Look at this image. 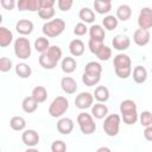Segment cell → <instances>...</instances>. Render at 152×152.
Listing matches in <instances>:
<instances>
[{"mask_svg":"<svg viewBox=\"0 0 152 152\" xmlns=\"http://www.w3.org/2000/svg\"><path fill=\"white\" fill-rule=\"evenodd\" d=\"M17 7L19 11L38 12L42 8V4L40 0H18Z\"/></svg>","mask_w":152,"mask_h":152,"instance_id":"cell-11","label":"cell"},{"mask_svg":"<svg viewBox=\"0 0 152 152\" xmlns=\"http://www.w3.org/2000/svg\"><path fill=\"white\" fill-rule=\"evenodd\" d=\"M57 129L61 134L68 135L74 129V121L70 118H61L57 121Z\"/></svg>","mask_w":152,"mask_h":152,"instance_id":"cell-15","label":"cell"},{"mask_svg":"<svg viewBox=\"0 0 152 152\" xmlns=\"http://www.w3.org/2000/svg\"><path fill=\"white\" fill-rule=\"evenodd\" d=\"M140 124L144 127H147L150 125H152V113H150L148 110H145L140 114Z\"/></svg>","mask_w":152,"mask_h":152,"instance_id":"cell-39","label":"cell"},{"mask_svg":"<svg viewBox=\"0 0 152 152\" xmlns=\"http://www.w3.org/2000/svg\"><path fill=\"white\" fill-rule=\"evenodd\" d=\"M64 30H65V23L63 19H59V18L45 23L43 25V28H42L44 36L50 37V38L58 37L59 34L63 33Z\"/></svg>","mask_w":152,"mask_h":152,"instance_id":"cell-4","label":"cell"},{"mask_svg":"<svg viewBox=\"0 0 152 152\" xmlns=\"http://www.w3.org/2000/svg\"><path fill=\"white\" fill-rule=\"evenodd\" d=\"M11 68H12V61L7 57H1L0 58V71L7 72L11 70Z\"/></svg>","mask_w":152,"mask_h":152,"instance_id":"cell-40","label":"cell"},{"mask_svg":"<svg viewBox=\"0 0 152 152\" xmlns=\"http://www.w3.org/2000/svg\"><path fill=\"white\" fill-rule=\"evenodd\" d=\"M57 4H58V8H59L61 11L66 12V11H69V10L72 7L74 0H58Z\"/></svg>","mask_w":152,"mask_h":152,"instance_id":"cell-42","label":"cell"},{"mask_svg":"<svg viewBox=\"0 0 152 152\" xmlns=\"http://www.w3.org/2000/svg\"><path fill=\"white\" fill-rule=\"evenodd\" d=\"M97 151H99V152H101V151H110V150H109L108 147H100Z\"/></svg>","mask_w":152,"mask_h":152,"instance_id":"cell-47","label":"cell"},{"mask_svg":"<svg viewBox=\"0 0 152 152\" xmlns=\"http://www.w3.org/2000/svg\"><path fill=\"white\" fill-rule=\"evenodd\" d=\"M49 48H50V43H49V39H48V38H45V37H38V38L34 40V49H36L38 52L43 53V52H45Z\"/></svg>","mask_w":152,"mask_h":152,"instance_id":"cell-32","label":"cell"},{"mask_svg":"<svg viewBox=\"0 0 152 152\" xmlns=\"http://www.w3.org/2000/svg\"><path fill=\"white\" fill-rule=\"evenodd\" d=\"M69 51L72 56L78 57L84 53V44L81 39H74L69 44Z\"/></svg>","mask_w":152,"mask_h":152,"instance_id":"cell-18","label":"cell"},{"mask_svg":"<svg viewBox=\"0 0 152 152\" xmlns=\"http://www.w3.org/2000/svg\"><path fill=\"white\" fill-rule=\"evenodd\" d=\"M62 57V50L57 45L50 46L45 52H43L39 57V64L44 69H53Z\"/></svg>","mask_w":152,"mask_h":152,"instance_id":"cell-1","label":"cell"},{"mask_svg":"<svg viewBox=\"0 0 152 152\" xmlns=\"http://www.w3.org/2000/svg\"><path fill=\"white\" fill-rule=\"evenodd\" d=\"M120 113L126 125H133L138 120L137 104L133 100H124L120 103Z\"/></svg>","mask_w":152,"mask_h":152,"instance_id":"cell-3","label":"cell"},{"mask_svg":"<svg viewBox=\"0 0 152 152\" xmlns=\"http://www.w3.org/2000/svg\"><path fill=\"white\" fill-rule=\"evenodd\" d=\"M94 10L99 14H106L112 10V4L110 2L100 1V0H95L94 1Z\"/></svg>","mask_w":152,"mask_h":152,"instance_id":"cell-31","label":"cell"},{"mask_svg":"<svg viewBox=\"0 0 152 152\" xmlns=\"http://www.w3.org/2000/svg\"><path fill=\"white\" fill-rule=\"evenodd\" d=\"M0 4L7 11H12L15 7V5H17L15 4V0H0Z\"/></svg>","mask_w":152,"mask_h":152,"instance_id":"cell-44","label":"cell"},{"mask_svg":"<svg viewBox=\"0 0 152 152\" xmlns=\"http://www.w3.org/2000/svg\"><path fill=\"white\" fill-rule=\"evenodd\" d=\"M14 53L20 59H27L31 56V44L25 37H19L14 42Z\"/></svg>","mask_w":152,"mask_h":152,"instance_id":"cell-7","label":"cell"},{"mask_svg":"<svg viewBox=\"0 0 152 152\" xmlns=\"http://www.w3.org/2000/svg\"><path fill=\"white\" fill-rule=\"evenodd\" d=\"M61 87H62V89H63L64 93H66V94H74L77 90V82L72 77L65 76V77H63L61 80Z\"/></svg>","mask_w":152,"mask_h":152,"instance_id":"cell-17","label":"cell"},{"mask_svg":"<svg viewBox=\"0 0 152 152\" xmlns=\"http://www.w3.org/2000/svg\"><path fill=\"white\" fill-rule=\"evenodd\" d=\"M147 78V70L141 66V65H137L134 69H133V80L135 83H144Z\"/></svg>","mask_w":152,"mask_h":152,"instance_id":"cell-21","label":"cell"},{"mask_svg":"<svg viewBox=\"0 0 152 152\" xmlns=\"http://www.w3.org/2000/svg\"><path fill=\"white\" fill-rule=\"evenodd\" d=\"M15 74L20 77V78H27L31 76L32 74V70H31V66L26 63H18L15 65Z\"/></svg>","mask_w":152,"mask_h":152,"instance_id":"cell-27","label":"cell"},{"mask_svg":"<svg viewBox=\"0 0 152 152\" xmlns=\"http://www.w3.org/2000/svg\"><path fill=\"white\" fill-rule=\"evenodd\" d=\"M10 126L14 131H23L26 126V121L23 116H13L10 121Z\"/></svg>","mask_w":152,"mask_h":152,"instance_id":"cell-33","label":"cell"},{"mask_svg":"<svg viewBox=\"0 0 152 152\" xmlns=\"http://www.w3.org/2000/svg\"><path fill=\"white\" fill-rule=\"evenodd\" d=\"M94 101V95H91L88 91H82L80 93L76 99H75V106L78 109H87L89 107H91Z\"/></svg>","mask_w":152,"mask_h":152,"instance_id":"cell-10","label":"cell"},{"mask_svg":"<svg viewBox=\"0 0 152 152\" xmlns=\"http://www.w3.org/2000/svg\"><path fill=\"white\" fill-rule=\"evenodd\" d=\"M23 142L28 147H34L39 142V134L34 129H26L21 134Z\"/></svg>","mask_w":152,"mask_h":152,"instance_id":"cell-12","label":"cell"},{"mask_svg":"<svg viewBox=\"0 0 152 152\" xmlns=\"http://www.w3.org/2000/svg\"><path fill=\"white\" fill-rule=\"evenodd\" d=\"M77 124L80 126L81 132L83 134H87V135L94 133L96 129V124H95L93 116L88 113H84V112H82L77 115Z\"/></svg>","mask_w":152,"mask_h":152,"instance_id":"cell-6","label":"cell"},{"mask_svg":"<svg viewBox=\"0 0 152 152\" xmlns=\"http://www.w3.org/2000/svg\"><path fill=\"white\" fill-rule=\"evenodd\" d=\"M87 31H88V28H87L86 24H83V23H78L74 27V33L76 36H84L87 33Z\"/></svg>","mask_w":152,"mask_h":152,"instance_id":"cell-43","label":"cell"},{"mask_svg":"<svg viewBox=\"0 0 152 152\" xmlns=\"http://www.w3.org/2000/svg\"><path fill=\"white\" fill-rule=\"evenodd\" d=\"M114 69L116 76L120 78H127L131 76L132 72V61L125 53H119L114 57Z\"/></svg>","mask_w":152,"mask_h":152,"instance_id":"cell-2","label":"cell"},{"mask_svg":"<svg viewBox=\"0 0 152 152\" xmlns=\"http://www.w3.org/2000/svg\"><path fill=\"white\" fill-rule=\"evenodd\" d=\"M31 95L33 96V99H34L38 103H42V102H44V101L46 100V97H48V90H46L45 87H43V86H37V87L33 88Z\"/></svg>","mask_w":152,"mask_h":152,"instance_id":"cell-24","label":"cell"},{"mask_svg":"<svg viewBox=\"0 0 152 152\" xmlns=\"http://www.w3.org/2000/svg\"><path fill=\"white\" fill-rule=\"evenodd\" d=\"M132 15V10L128 5H120L116 8V18L121 21H126L131 18Z\"/></svg>","mask_w":152,"mask_h":152,"instance_id":"cell-25","label":"cell"},{"mask_svg":"<svg viewBox=\"0 0 152 152\" xmlns=\"http://www.w3.org/2000/svg\"><path fill=\"white\" fill-rule=\"evenodd\" d=\"M15 30L21 36H27V34H31L32 31H33V23L31 20H27V19H21L15 25Z\"/></svg>","mask_w":152,"mask_h":152,"instance_id":"cell-16","label":"cell"},{"mask_svg":"<svg viewBox=\"0 0 152 152\" xmlns=\"http://www.w3.org/2000/svg\"><path fill=\"white\" fill-rule=\"evenodd\" d=\"M84 72L101 75V72H102V66H101V64L97 63V62H89V63H87L86 66H84Z\"/></svg>","mask_w":152,"mask_h":152,"instance_id":"cell-35","label":"cell"},{"mask_svg":"<svg viewBox=\"0 0 152 152\" xmlns=\"http://www.w3.org/2000/svg\"><path fill=\"white\" fill-rule=\"evenodd\" d=\"M89 34H90V38H91V39L102 40V42H103L104 37H106L104 30H103L100 25H91L90 28H89Z\"/></svg>","mask_w":152,"mask_h":152,"instance_id":"cell-28","label":"cell"},{"mask_svg":"<svg viewBox=\"0 0 152 152\" xmlns=\"http://www.w3.org/2000/svg\"><path fill=\"white\" fill-rule=\"evenodd\" d=\"M76 66H77V63L72 57H64L61 63V68H62L63 72H65V74L74 72L76 70Z\"/></svg>","mask_w":152,"mask_h":152,"instance_id":"cell-23","label":"cell"},{"mask_svg":"<svg viewBox=\"0 0 152 152\" xmlns=\"http://www.w3.org/2000/svg\"><path fill=\"white\" fill-rule=\"evenodd\" d=\"M21 107H23V110L25 113H33L37 110V107H38V102L33 99V96H26L24 100H23V103H21Z\"/></svg>","mask_w":152,"mask_h":152,"instance_id":"cell-19","label":"cell"},{"mask_svg":"<svg viewBox=\"0 0 152 152\" xmlns=\"http://www.w3.org/2000/svg\"><path fill=\"white\" fill-rule=\"evenodd\" d=\"M66 150V145L62 140H55L51 145V151L52 152H64Z\"/></svg>","mask_w":152,"mask_h":152,"instance_id":"cell-41","label":"cell"},{"mask_svg":"<svg viewBox=\"0 0 152 152\" xmlns=\"http://www.w3.org/2000/svg\"><path fill=\"white\" fill-rule=\"evenodd\" d=\"M120 129V116L118 114H109L103 122V131L108 137L118 135Z\"/></svg>","mask_w":152,"mask_h":152,"instance_id":"cell-8","label":"cell"},{"mask_svg":"<svg viewBox=\"0 0 152 152\" xmlns=\"http://www.w3.org/2000/svg\"><path fill=\"white\" fill-rule=\"evenodd\" d=\"M91 114L94 118L96 119H103L104 116H107L108 114V108L106 104H103L102 102H99V103H95L93 107H91Z\"/></svg>","mask_w":152,"mask_h":152,"instance_id":"cell-22","label":"cell"},{"mask_svg":"<svg viewBox=\"0 0 152 152\" xmlns=\"http://www.w3.org/2000/svg\"><path fill=\"white\" fill-rule=\"evenodd\" d=\"M42 8H52L56 4V0H40Z\"/></svg>","mask_w":152,"mask_h":152,"instance_id":"cell-46","label":"cell"},{"mask_svg":"<svg viewBox=\"0 0 152 152\" xmlns=\"http://www.w3.org/2000/svg\"><path fill=\"white\" fill-rule=\"evenodd\" d=\"M138 25L140 28H145V30L152 27V8L150 7L141 8L138 17Z\"/></svg>","mask_w":152,"mask_h":152,"instance_id":"cell-9","label":"cell"},{"mask_svg":"<svg viewBox=\"0 0 152 152\" xmlns=\"http://www.w3.org/2000/svg\"><path fill=\"white\" fill-rule=\"evenodd\" d=\"M112 45L115 50H119V51H124V50H127L131 45V39L125 36V34H118L113 38L112 40Z\"/></svg>","mask_w":152,"mask_h":152,"instance_id":"cell-14","label":"cell"},{"mask_svg":"<svg viewBox=\"0 0 152 152\" xmlns=\"http://www.w3.org/2000/svg\"><path fill=\"white\" fill-rule=\"evenodd\" d=\"M150 32L148 30H145V28H138L134 31V34H133V40L134 43L138 45V46H145L148 44L150 42Z\"/></svg>","mask_w":152,"mask_h":152,"instance_id":"cell-13","label":"cell"},{"mask_svg":"<svg viewBox=\"0 0 152 152\" xmlns=\"http://www.w3.org/2000/svg\"><path fill=\"white\" fill-rule=\"evenodd\" d=\"M144 137L146 140L148 141H152V125L145 127V131H144Z\"/></svg>","mask_w":152,"mask_h":152,"instance_id":"cell-45","label":"cell"},{"mask_svg":"<svg viewBox=\"0 0 152 152\" xmlns=\"http://www.w3.org/2000/svg\"><path fill=\"white\" fill-rule=\"evenodd\" d=\"M102 45H103V42L102 40H96V39H89V42H88V46H89V50L91 51V53H94V55H96L97 53V51L102 48Z\"/></svg>","mask_w":152,"mask_h":152,"instance_id":"cell-38","label":"cell"},{"mask_svg":"<svg viewBox=\"0 0 152 152\" xmlns=\"http://www.w3.org/2000/svg\"><path fill=\"white\" fill-rule=\"evenodd\" d=\"M12 40H13L12 32L8 28L1 26L0 27V46L1 48H6L12 43Z\"/></svg>","mask_w":152,"mask_h":152,"instance_id":"cell-20","label":"cell"},{"mask_svg":"<svg viewBox=\"0 0 152 152\" xmlns=\"http://www.w3.org/2000/svg\"><path fill=\"white\" fill-rule=\"evenodd\" d=\"M69 109V101L64 96H57L53 99L49 107V114L52 118H61Z\"/></svg>","mask_w":152,"mask_h":152,"instance_id":"cell-5","label":"cell"},{"mask_svg":"<svg viewBox=\"0 0 152 152\" xmlns=\"http://www.w3.org/2000/svg\"><path fill=\"white\" fill-rule=\"evenodd\" d=\"M101 80V75H96V74H89V72H83L82 76V82L88 86V87H93L95 84H97Z\"/></svg>","mask_w":152,"mask_h":152,"instance_id":"cell-30","label":"cell"},{"mask_svg":"<svg viewBox=\"0 0 152 152\" xmlns=\"http://www.w3.org/2000/svg\"><path fill=\"white\" fill-rule=\"evenodd\" d=\"M94 97L99 102H106V101H108V99H109V90H108V88L104 87V86H99L95 89Z\"/></svg>","mask_w":152,"mask_h":152,"instance_id":"cell-29","label":"cell"},{"mask_svg":"<svg viewBox=\"0 0 152 152\" xmlns=\"http://www.w3.org/2000/svg\"><path fill=\"white\" fill-rule=\"evenodd\" d=\"M100 1H104V2H112V0H100Z\"/></svg>","mask_w":152,"mask_h":152,"instance_id":"cell-48","label":"cell"},{"mask_svg":"<svg viewBox=\"0 0 152 152\" xmlns=\"http://www.w3.org/2000/svg\"><path fill=\"white\" fill-rule=\"evenodd\" d=\"M96 56H97V58H99L100 61H108V59L112 57V50H110V48H108L107 45L103 44L102 48L97 51Z\"/></svg>","mask_w":152,"mask_h":152,"instance_id":"cell-36","label":"cell"},{"mask_svg":"<svg viewBox=\"0 0 152 152\" xmlns=\"http://www.w3.org/2000/svg\"><path fill=\"white\" fill-rule=\"evenodd\" d=\"M78 17L82 21H84L86 24H91L95 21V13L93 12V10L88 8V7H83L81 8L80 13H78Z\"/></svg>","mask_w":152,"mask_h":152,"instance_id":"cell-26","label":"cell"},{"mask_svg":"<svg viewBox=\"0 0 152 152\" xmlns=\"http://www.w3.org/2000/svg\"><path fill=\"white\" fill-rule=\"evenodd\" d=\"M55 8H40L38 11V15L40 17V19H44V20H48V19H51L53 18L55 15Z\"/></svg>","mask_w":152,"mask_h":152,"instance_id":"cell-37","label":"cell"},{"mask_svg":"<svg viewBox=\"0 0 152 152\" xmlns=\"http://www.w3.org/2000/svg\"><path fill=\"white\" fill-rule=\"evenodd\" d=\"M118 23H119V19L114 15H107L104 17V19L102 20V24L103 26L108 30V31H112V30H115L116 26H118Z\"/></svg>","mask_w":152,"mask_h":152,"instance_id":"cell-34","label":"cell"}]
</instances>
